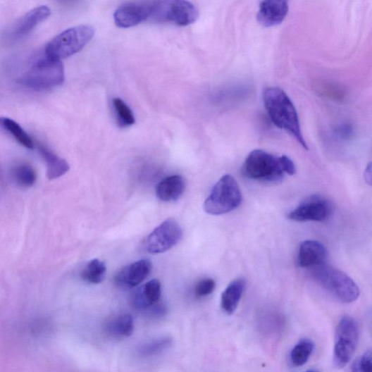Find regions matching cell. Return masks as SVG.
Returning <instances> with one entry per match:
<instances>
[{"mask_svg": "<svg viewBox=\"0 0 372 372\" xmlns=\"http://www.w3.org/2000/svg\"><path fill=\"white\" fill-rule=\"evenodd\" d=\"M327 254V249L321 242L306 240L299 246L298 263L302 268H314L323 264Z\"/></svg>", "mask_w": 372, "mask_h": 372, "instance_id": "obj_16", "label": "cell"}, {"mask_svg": "<svg viewBox=\"0 0 372 372\" xmlns=\"http://www.w3.org/2000/svg\"><path fill=\"white\" fill-rule=\"evenodd\" d=\"M216 283L213 278H205L200 280L195 288V295L197 297H204L211 294L216 290Z\"/></svg>", "mask_w": 372, "mask_h": 372, "instance_id": "obj_27", "label": "cell"}, {"mask_svg": "<svg viewBox=\"0 0 372 372\" xmlns=\"http://www.w3.org/2000/svg\"><path fill=\"white\" fill-rule=\"evenodd\" d=\"M263 99L271 122L279 129L289 132L307 150L309 147L302 133L297 110L287 93L279 87H268L264 91Z\"/></svg>", "mask_w": 372, "mask_h": 372, "instance_id": "obj_1", "label": "cell"}, {"mask_svg": "<svg viewBox=\"0 0 372 372\" xmlns=\"http://www.w3.org/2000/svg\"><path fill=\"white\" fill-rule=\"evenodd\" d=\"M13 177L16 182L22 187L29 188L32 186L37 179L35 170L29 165H20L13 170Z\"/></svg>", "mask_w": 372, "mask_h": 372, "instance_id": "obj_26", "label": "cell"}, {"mask_svg": "<svg viewBox=\"0 0 372 372\" xmlns=\"http://www.w3.org/2000/svg\"><path fill=\"white\" fill-rule=\"evenodd\" d=\"M107 272L106 264L99 259L90 261L81 272L82 280L91 285H99L104 282Z\"/></svg>", "mask_w": 372, "mask_h": 372, "instance_id": "obj_21", "label": "cell"}, {"mask_svg": "<svg viewBox=\"0 0 372 372\" xmlns=\"http://www.w3.org/2000/svg\"><path fill=\"white\" fill-rule=\"evenodd\" d=\"M242 202L240 185L230 175L223 176L206 199L203 208L206 213L221 216L235 211Z\"/></svg>", "mask_w": 372, "mask_h": 372, "instance_id": "obj_4", "label": "cell"}, {"mask_svg": "<svg viewBox=\"0 0 372 372\" xmlns=\"http://www.w3.org/2000/svg\"><path fill=\"white\" fill-rule=\"evenodd\" d=\"M246 282L244 278H237L228 285L221 296V307L228 314H234L240 302L245 290Z\"/></svg>", "mask_w": 372, "mask_h": 372, "instance_id": "obj_19", "label": "cell"}, {"mask_svg": "<svg viewBox=\"0 0 372 372\" xmlns=\"http://www.w3.org/2000/svg\"><path fill=\"white\" fill-rule=\"evenodd\" d=\"M158 0L144 3H130L121 6L113 14L116 26L128 29L135 27L153 16Z\"/></svg>", "mask_w": 372, "mask_h": 372, "instance_id": "obj_11", "label": "cell"}, {"mask_svg": "<svg viewBox=\"0 0 372 372\" xmlns=\"http://www.w3.org/2000/svg\"><path fill=\"white\" fill-rule=\"evenodd\" d=\"M182 237L179 223L169 218L157 226L147 237L144 246L152 254L164 253L177 245Z\"/></svg>", "mask_w": 372, "mask_h": 372, "instance_id": "obj_9", "label": "cell"}, {"mask_svg": "<svg viewBox=\"0 0 372 372\" xmlns=\"http://www.w3.org/2000/svg\"><path fill=\"white\" fill-rule=\"evenodd\" d=\"M152 270L149 260L142 259L130 264L115 274L114 285L123 290H130L141 285Z\"/></svg>", "mask_w": 372, "mask_h": 372, "instance_id": "obj_12", "label": "cell"}, {"mask_svg": "<svg viewBox=\"0 0 372 372\" xmlns=\"http://www.w3.org/2000/svg\"><path fill=\"white\" fill-rule=\"evenodd\" d=\"M113 106L116 115V120L122 128H127L135 123V118L132 111L124 101L120 99H114Z\"/></svg>", "mask_w": 372, "mask_h": 372, "instance_id": "obj_25", "label": "cell"}, {"mask_svg": "<svg viewBox=\"0 0 372 372\" xmlns=\"http://www.w3.org/2000/svg\"><path fill=\"white\" fill-rule=\"evenodd\" d=\"M161 296V283L157 279H153L132 292L130 304L136 311H148L159 302Z\"/></svg>", "mask_w": 372, "mask_h": 372, "instance_id": "obj_13", "label": "cell"}, {"mask_svg": "<svg viewBox=\"0 0 372 372\" xmlns=\"http://www.w3.org/2000/svg\"><path fill=\"white\" fill-rule=\"evenodd\" d=\"M296 171L294 163L290 157H278L261 149L252 151L242 167L246 178L265 182H281L286 175H294Z\"/></svg>", "mask_w": 372, "mask_h": 372, "instance_id": "obj_2", "label": "cell"}, {"mask_svg": "<svg viewBox=\"0 0 372 372\" xmlns=\"http://www.w3.org/2000/svg\"><path fill=\"white\" fill-rule=\"evenodd\" d=\"M51 15V10L48 6H42L34 8L17 22L12 31L13 36L20 37L28 35Z\"/></svg>", "mask_w": 372, "mask_h": 372, "instance_id": "obj_17", "label": "cell"}, {"mask_svg": "<svg viewBox=\"0 0 372 372\" xmlns=\"http://www.w3.org/2000/svg\"><path fill=\"white\" fill-rule=\"evenodd\" d=\"M134 330V320L129 314L123 313L109 316L104 324L105 335L114 340L130 337Z\"/></svg>", "mask_w": 372, "mask_h": 372, "instance_id": "obj_15", "label": "cell"}, {"mask_svg": "<svg viewBox=\"0 0 372 372\" xmlns=\"http://www.w3.org/2000/svg\"><path fill=\"white\" fill-rule=\"evenodd\" d=\"M312 274L321 287L343 304H352L359 297V288L353 279L336 268L322 264L314 267Z\"/></svg>", "mask_w": 372, "mask_h": 372, "instance_id": "obj_3", "label": "cell"}, {"mask_svg": "<svg viewBox=\"0 0 372 372\" xmlns=\"http://www.w3.org/2000/svg\"><path fill=\"white\" fill-rule=\"evenodd\" d=\"M314 342L308 338L300 340L293 347L290 354V360L295 366L305 365L314 351Z\"/></svg>", "mask_w": 372, "mask_h": 372, "instance_id": "obj_23", "label": "cell"}, {"mask_svg": "<svg viewBox=\"0 0 372 372\" xmlns=\"http://www.w3.org/2000/svg\"><path fill=\"white\" fill-rule=\"evenodd\" d=\"M39 150L46 166V175L51 180L58 178L69 170L66 160L54 154L44 146H39Z\"/></svg>", "mask_w": 372, "mask_h": 372, "instance_id": "obj_20", "label": "cell"}, {"mask_svg": "<svg viewBox=\"0 0 372 372\" xmlns=\"http://www.w3.org/2000/svg\"><path fill=\"white\" fill-rule=\"evenodd\" d=\"M152 17L159 21L172 22L177 26L185 27L196 22L199 11L188 0H158Z\"/></svg>", "mask_w": 372, "mask_h": 372, "instance_id": "obj_8", "label": "cell"}, {"mask_svg": "<svg viewBox=\"0 0 372 372\" xmlns=\"http://www.w3.org/2000/svg\"><path fill=\"white\" fill-rule=\"evenodd\" d=\"M354 371L372 372V349H368L352 366Z\"/></svg>", "mask_w": 372, "mask_h": 372, "instance_id": "obj_28", "label": "cell"}, {"mask_svg": "<svg viewBox=\"0 0 372 372\" xmlns=\"http://www.w3.org/2000/svg\"><path fill=\"white\" fill-rule=\"evenodd\" d=\"M1 125L23 147L32 149L34 144L30 135L17 123L9 118H2Z\"/></svg>", "mask_w": 372, "mask_h": 372, "instance_id": "obj_24", "label": "cell"}, {"mask_svg": "<svg viewBox=\"0 0 372 372\" xmlns=\"http://www.w3.org/2000/svg\"><path fill=\"white\" fill-rule=\"evenodd\" d=\"M364 179L366 182L372 186V162L366 168L364 171Z\"/></svg>", "mask_w": 372, "mask_h": 372, "instance_id": "obj_30", "label": "cell"}, {"mask_svg": "<svg viewBox=\"0 0 372 372\" xmlns=\"http://www.w3.org/2000/svg\"><path fill=\"white\" fill-rule=\"evenodd\" d=\"M172 343L171 338L162 337L143 343L137 349V355L142 358H151L166 351Z\"/></svg>", "mask_w": 372, "mask_h": 372, "instance_id": "obj_22", "label": "cell"}, {"mask_svg": "<svg viewBox=\"0 0 372 372\" xmlns=\"http://www.w3.org/2000/svg\"><path fill=\"white\" fill-rule=\"evenodd\" d=\"M334 211L335 205L330 199L321 195H311L302 201L288 218L297 222H322L328 220Z\"/></svg>", "mask_w": 372, "mask_h": 372, "instance_id": "obj_10", "label": "cell"}, {"mask_svg": "<svg viewBox=\"0 0 372 372\" xmlns=\"http://www.w3.org/2000/svg\"><path fill=\"white\" fill-rule=\"evenodd\" d=\"M185 180L178 175H171L161 180L156 188V194L162 202L178 200L185 190Z\"/></svg>", "mask_w": 372, "mask_h": 372, "instance_id": "obj_18", "label": "cell"}, {"mask_svg": "<svg viewBox=\"0 0 372 372\" xmlns=\"http://www.w3.org/2000/svg\"><path fill=\"white\" fill-rule=\"evenodd\" d=\"M359 337L357 321L352 316H343L335 332L333 362L336 368H342L352 360L356 351Z\"/></svg>", "mask_w": 372, "mask_h": 372, "instance_id": "obj_7", "label": "cell"}, {"mask_svg": "<svg viewBox=\"0 0 372 372\" xmlns=\"http://www.w3.org/2000/svg\"><path fill=\"white\" fill-rule=\"evenodd\" d=\"M289 12V0H263L257 18L265 27L280 25Z\"/></svg>", "mask_w": 372, "mask_h": 372, "instance_id": "obj_14", "label": "cell"}, {"mask_svg": "<svg viewBox=\"0 0 372 372\" xmlns=\"http://www.w3.org/2000/svg\"><path fill=\"white\" fill-rule=\"evenodd\" d=\"M64 79L61 61L45 56L31 66L20 79V82L32 89L46 90L61 85Z\"/></svg>", "mask_w": 372, "mask_h": 372, "instance_id": "obj_6", "label": "cell"}, {"mask_svg": "<svg viewBox=\"0 0 372 372\" xmlns=\"http://www.w3.org/2000/svg\"><path fill=\"white\" fill-rule=\"evenodd\" d=\"M95 35V30L89 25L69 28L46 45L45 56L61 61L80 52Z\"/></svg>", "mask_w": 372, "mask_h": 372, "instance_id": "obj_5", "label": "cell"}, {"mask_svg": "<svg viewBox=\"0 0 372 372\" xmlns=\"http://www.w3.org/2000/svg\"><path fill=\"white\" fill-rule=\"evenodd\" d=\"M354 132L353 126L347 123L338 125L335 129L337 136L342 140L350 139L354 135Z\"/></svg>", "mask_w": 372, "mask_h": 372, "instance_id": "obj_29", "label": "cell"}]
</instances>
